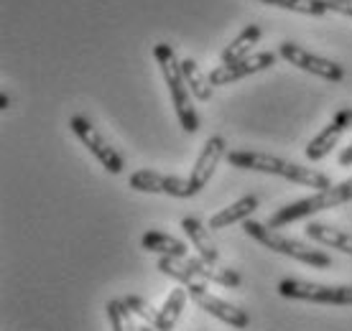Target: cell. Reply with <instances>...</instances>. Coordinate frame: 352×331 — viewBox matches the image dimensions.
<instances>
[{
	"label": "cell",
	"mask_w": 352,
	"mask_h": 331,
	"mask_svg": "<svg viewBox=\"0 0 352 331\" xmlns=\"http://www.w3.org/2000/svg\"><path fill=\"white\" fill-rule=\"evenodd\" d=\"M228 163L235 166V168H243V171H261V174L281 176V179H289V181L299 183V186H311L317 192L332 186L329 176L317 171V168L294 163V161L271 156V153H261V150H230Z\"/></svg>",
	"instance_id": "1"
},
{
	"label": "cell",
	"mask_w": 352,
	"mask_h": 331,
	"mask_svg": "<svg viewBox=\"0 0 352 331\" xmlns=\"http://www.w3.org/2000/svg\"><path fill=\"white\" fill-rule=\"evenodd\" d=\"M153 56H156V64H159L161 74H164V82L168 87V95H171L182 130L197 133L199 130V115H197V110L192 105V97H189L192 92H189V84H186L184 71H182V61L176 59V52L164 41L153 46Z\"/></svg>",
	"instance_id": "2"
},
{
	"label": "cell",
	"mask_w": 352,
	"mask_h": 331,
	"mask_svg": "<svg viewBox=\"0 0 352 331\" xmlns=\"http://www.w3.org/2000/svg\"><path fill=\"white\" fill-rule=\"evenodd\" d=\"M352 201V179L342 183H332V186H327V189H319L317 194H311V196H304L299 201H291L286 207L276 212L265 225L273 227V229H278V227H289L294 222H299V219H307L311 214H319V212H327V209H337V207H342Z\"/></svg>",
	"instance_id": "3"
},
{
	"label": "cell",
	"mask_w": 352,
	"mask_h": 331,
	"mask_svg": "<svg viewBox=\"0 0 352 331\" xmlns=\"http://www.w3.org/2000/svg\"><path fill=\"white\" fill-rule=\"evenodd\" d=\"M243 229H245L248 235L258 240V242L273 250V253L278 255H286V258H294V260L304 262L309 268H329L332 265V258L317 247H309L304 244L301 240H294L289 235H281L278 229H273V227L263 225V222H256V219H245L243 222Z\"/></svg>",
	"instance_id": "4"
},
{
	"label": "cell",
	"mask_w": 352,
	"mask_h": 331,
	"mask_svg": "<svg viewBox=\"0 0 352 331\" xmlns=\"http://www.w3.org/2000/svg\"><path fill=\"white\" fill-rule=\"evenodd\" d=\"M278 296L291 301H309V304L352 306V286H324L299 278H283L278 283Z\"/></svg>",
	"instance_id": "5"
},
{
	"label": "cell",
	"mask_w": 352,
	"mask_h": 331,
	"mask_svg": "<svg viewBox=\"0 0 352 331\" xmlns=\"http://www.w3.org/2000/svg\"><path fill=\"white\" fill-rule=\"evenodd\" d=\"M69 128H72V133L82 140V146H85V148H87L89 153L100 161V163L105 166L107 174H115V176L123 174L125 171L123 156H120V153H118V150H115L113 146L100 135V130H97L95 125H92L85 115H72Z\"/></svg>",
	"instance_id": "6"
},
{
	"label": "cell",
	"mask_w": 352,
	"mask_h": 331,
	"mask_svg": "<svg viewBox=\"0 0 352 331\" xmlns=\"http://www.w3.org/2000/svg\"><path fill=\"white\" fill-rule=\"evenodd\" d=\"M278 54H281L283 59L294 64L296 69L301 71H309V74H314L319 79H327V82H342L347 77V71L342 69V64H337V61H329L324 56H317V54L307 52L304 46L294 44V41H283L278 46Z\"/></svg>",
	"instance_id": "7"
},
{
	"label": "cell",
	"mask_w": 352,
	"mask_h": 331,
	"mask_svg": "<svg viewBox=\"0 0 352 331\" xmlns=\"http://www.w3.org/2000/svg\"><path fill=\"white\" fill-rule=\"evenodd\" d=\"M128 186H131L133 192L166 194V196H174V199H189V196H194L189 179L159 174V171H151V168H141V171L131 174V179H128Z\"/></svg>",
	"instance_id": "8"
},
{
	"label": "cell",
	"mask_w": 352,
	"mask_h": 331,
	"mask_svg": "<svg viewBox=\"0 0 352 331\" xmlns=\"http://www.w3.org/2000/svg\"><path fill=\"white\" fill-rule=\"evenodd\" d=\"M276 64V54L273 52H261V54H250V56H243V59L232 61V64H220L210 71V82L212 87H228L232 82H240V79L250 77V74H258L263 69H271Z\"/></svg>",
	"instance_id": "9"
},
{
	"label": "cell",
	"mask_w": 352,
	"mask_h": 331,
	"mask_svg": "<svg viewBox=\"0 0 352 331\" xmlns=\"http://www.w3.org/2000/svg\"><path fill=\"white\" fill-rule=\"evenodd\" d=\"M228 140L222 138V135H212L207 138V143L202 146L199 150V156L194 161L192 166V174H189V183H192V192L199 194L212 181V176L217 171V166H220L222 158H228Z\"/></svg>",
	"instance_id": "10"
},
{
	"label": "cell",
	"mask_w": 352,
	"mask_h": 331,
	"mask_svg": "<svg viewBox=\"0 0 352 331\" xmlns=\"http://www.w3.org/2000/svg\"><path fill=\"white\" fill-rule=\"evenodd\" d=\"M350 128H352V107H344V110H340V113L332 117L329 125H324V130L317 133L314 138L309 140V146L304 148V156H307L309 161H322V158H327L335 150L340 138H342Z\"/></svg>",
	"instance_id": "11"
},
{
	"label": "cell",
	"mask_w": 352,
	"mask_h": 331,
	"mask_svg": "<svg viewBox=\"0 0 352 331\" xmlns=\"http://www.w3.org/2000/svg\"><path fill=\"white\" fill-rule=\"evenodd\" d=\"M182 229L184 235L189 237L192 247L199 253V258L207 262H222L220 260V250L214 247V240L210 235V227H204L197 217H184L182 219Z\"/></svg>",
	"instance_id": "12"
},
{
	"label": "cell",
	"mask_w": 352,
	"mask_h": 331,
	"mask_svg": "<svg viewBox=\"0 0 352 331\" xmlns=\"http://www.w3.org/2000/svg\"><path fill=\"white\" fill-rule=\"evenodd\" d=\"M258 204H261V199H258V196H253V194H248V196L238 199L235 204H230V207L220 209L217 214H212L210 225H207V227H210L212 232H217V229L232 227V225H238V222H245V219L258 209Z\"/></svg>",
	"instance_id": "13"
},
{
	"label": "cell",
	"mask_w": 352,
	"mask_h": 331,
	"mask_svg": "<svg viewBox=\"0 0 352 331\" xmlns=\"http://www.w3.org/2000/svg\"><path fill=\"white\" fill-rule=\"evenodd\" d=\"M304 232H307V237L314 240V242L335 247V250H340V253H344V255H352V235L344 232V229H340V227L324 225V222H307Z\"/></svg>",
	"instance_id": "14"
},
{
	"label": "cell",
	"mask_w": 352,
	"mask_h": 331,
	"mask_svg": "<svg viewBox=\"0 0 352 331\" xmlns=\"http://www.w3.org/2000/svg\"><path fill=\"white\" fill-rule=\"evenodd\" d=\"M186 262H189V268H192L194 273H199L204 280H210V283H217V286L222 288H238L240 283H243V278H240L238 273L232 271V268H225L222 262H207L202 260V258H186Z\"/></svg>",
	"instance_id": "15"
},
{
	"label": "cell",
	"mask_w": 352,
	"mask_h": 331,
	"mask_svg": "<svg viewBox=\"0 0 352 331\" xmlns=\"http://www.w3.org/2000/svg\"><path fill=\"white\" fill-rule=\"evenodd\" d=\"M186 296H189L186 286L174 288V290L166 296L164 306L159 308V319H156L153 326H156L159 331H174L176 321L182 319V314H184V308H186Z\"/></svg>",
	"instance_id": "16"
},
{
	"label": "cell",
	"mask_w": 352,
	"mask_h": 331,
	"mask_svg": "<svg viewBox=\"0 0 352 331\" xmlns=\"http://www.w3.org/2000/svg\"><path fill=\"white\" fill-rule=\"evenodd\" d=\"M141 247L148 250V253L166 255V258H189V250H186V244L182 240L164 235V232H156V229H151V232H146L141 237Z\"/></svg>",
	"instance_id": "17"
},
{
	"label": "cell",
	"mask_w": 352,
	"mask_h": 331,
	"mask_svg": "<svg viewBox=\"0 0 352 331\" xmlns=\"http://www.w3.org/2000/svg\"><path fill=\"white\" fill-rule=\"evenodd\" d=\"M261 36H263L261 26H256V23L245 26L228 46H225V52H222V56H220L222 64H232V61L243 59V56H250V49L261 41Z\"/></svg>",
	"instance_id": "18"
},
{
	"label": "cell",
	"mask_w": 352,
	"mask_h": 331,
	"mask_svg": "<svg viewBox=\"0 0 352 331\" xmlns=\"http://www.w3.org/2000/svg\"><path fill=\"white\" fill-rule=\"evenodd\" d=\"M182 71H184V79L186 84H189V92H192L199 102H207L212 100V82H210V74H204L199 69V64L194 59H184L182 61Z\"/></svg>",
	"instance_id": "19"
},
{
	"label": "cell",
	"mask_w": 352,
	"mask_h": 331,
	"mask_svg": "<svg viewBox=\"0 0 352 331\" xmlns=\"http://www.w3.org/2000/svg\"><path fill=\"white\" fill-rule=\"evenodd\" d=\"M256 3L291 10V13H301V16H327L329 13L324 0H256Z\"/></svg>",
	"instance_id": "20"
},
{
	"label": "cell",
	"mask_w": 352,
	"mask_h": 331,
	"mask_svg": "<svg viewBox=\"0 0 352 331\" xmlns=\"http://www.w3.org/2000/svg\"><path fill=\"white\" fill-rule=\"evenodd\" d=\"M105 314L113 331H138V326L133 323V311L125 306L123 298H113V301L107 304Z\"/></svg>",
	"instance_id": "21"
},
{
	"label": "cell",
	"mask_w": 352,
	"mask_h": 331,
	"mask_svg": "<svg viewBox=\"0 0 352 331\" xmlns=\"http://www.w3.org/2000/svg\"><path fill=\"white\" fill-rule=\"evenodd\" d=\"M123 301H125V306L133 311V316H138V319H141V321H146V323H156V319H159V311H156V308H153L146 298L125 296Z\"/></svg>",
	"instance_id": "22"
},
{
	"label": "cell",
	"mask_w": 352,
	"mask_h": 331,
	"mask_svg": "<svg viewBox=\"0 0 352 331\" xmlns=\"http://www.w3.org/2000/svg\"><path fill=\"white\" fill-rule=\"evenodd\" d=\"M340 166H352V143L340 153Z\"/></svg>",
	"instance_id": "23"
},
{
	"label": "cell",
	"mask_w": 352,
	"mask_h": 331,
	"mask_svg": "<svg viewBox=\"0 0 352 331\" xmlns=\"http://www.w3.org/2000/svg\"><path fill=\"white\" fill-rule=\"evenodd\" d=\"M8 107H10V97L0 95V110H8Z\"/></svg>",
	"instance_id": "24"
},
{
	"label": "cell",
	"mask_w": 352,
	"mask_h": 331,
	"mask_svg": "<svg viewBox=\"0 0 352 331\" xmlns=\"http://www.w3.org/2000/svg\"><path fill=\"white\" fill-rule=\"evenodd\" d=\"M138 331H159V329H156L153 323H146V321H143L141 326H138Z\"/></svg>",
	"instance_id": "25"
}]
</instances>
